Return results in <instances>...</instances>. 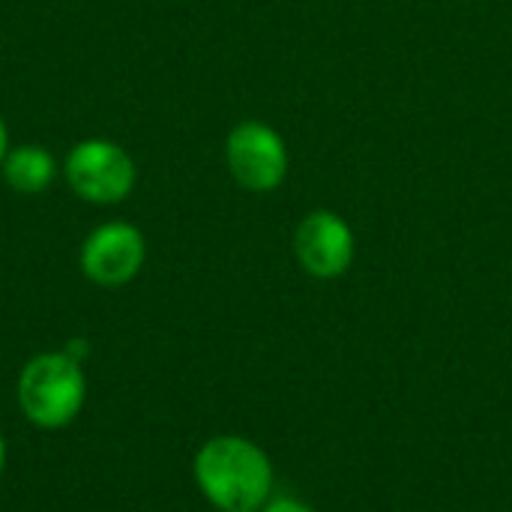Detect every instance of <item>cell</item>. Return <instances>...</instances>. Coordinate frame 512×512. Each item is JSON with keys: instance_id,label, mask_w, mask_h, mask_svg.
Wrapping results in <instances>:
<instances>
[{"instance_id": "10", "label": "cell", "mask_w": 512, "mask_h": 512, "mask_svg": "<svg viewBox=\"0 0 512 512\" xmlns=\"http://www.w3.org/2000/svg\"><path fill=\"white\" fill-rule=\"evenodd\" d=\"M6 153H9V132H6L3 117H0V165H3V159H6Z\"/></svg>"}, {"instance_id": "1", "label": "cell", "mask_w": 512, "mask_h": 512, "mask_svg": "<svg viewBox=\"0 0 512 512\" xmlns=\"http://www.w3.org/2000/svg\"><path fill=\"white\" fill-rule=\"evenodd\" d=\"M195 483L216 510L258 512L270 501L273 468L258 444L240 435H219L198 450Z\"/></svg>"}, {"instance_id": "11", "label": "cell", "mask_w": 512, "mask_h": 512, "mask_svg": "<svg viewBox=\"0 0 512 512\" xmlns=\"http://www.w3.org/2000/svg\"><path fill=\"white\" fill-rule=\"evenodd\" d=\"M3 465H6V444H3V435H0V471H3Z\"/></svg>"}, {"instance_id": "3", "label": "cell", "mask_w": 512, "mask_h": 512, "mask_svg": "<svg viewBox=\"0 0 512 512\" xmlns=\"http://www.w3.org/2000/svg\"><path fill=\"white\" fill-rule=\"evenodd\" d=\"M69 189L87 204H120L135 189V162L132 156L108 138L78 141L63 162Z\"/></svg>"}, {"instance_id": "4", "label": "cell", "mask_w": 512, "mask_h": 512, "mask_svg": "<svg viewBox=\"0 0 512 512\" xmlns=\"http://www.w3.org/2000/svg\"><path fill=\"white\" fill-rule=\"evenodd\" d=\"M225 162L234 180L249 192H273L288 174V150L276 129L243 120L225 141Z\"/></svg>"}, {"instance_id": "5", "label": "cell", "mask_w": 512, "mask_h": 512, "mask_svg": "<svg viewBox=\"0 0 512 512\" xmlns=\"http://www.w3.org/2000/svg\"><path fill=\"white\" fill-rule=\"evenodd\" d=\"M144 258V234L129 222H105L81 243V273L102 288L129 285L141 273Z\"/></svg>"}, {"instance_id": "8", "label": "cell", "mask_w": 512, "mask_h": 512, "mask_svg": "<svg viewBox=\"0 0 512 512\" xmlns=\"http://www.w3.org/2000/svg\"><path fill=\"white\" fill-rule=\"evenodd\" d=\"M261 512H315V510H309L306 504H300V501H294V498H276V501H267Z\"/></svg>"}, {"instance_id": "2", "label": "cell", "mask_w": 512, "mask_h": 512, "mask_svg": "<svg viewBox=\"0 0 512 512\" xmlns=\"http://www.w3.org/2000/svg\"><path fill=\"white\" fill-rule=\"evenodd\" d=\"M18 408L21 414L45 432L66 429L84 408L87 378L78 360L66 351L36 354L18 375Z\"/></svg>"}, {"instance_id": "9", "label": "cell", "mask_w": 512, "mask_h": 512, "mask_svg": "<svg viewBox=\"0 0 512 512\" xmlns=\"http://www.w3.org/2000/svg\"><path fill=\"white\" fill-rule=\"evenodd\" d=\"M66 354H69L72 360L84 363V357H87V342H84V339H75V342H69V345H66Z\"/></svg>"}, {"instance_id": "6", "label": "cell", "mask_w": 512, "mask_h": 512, "mask_svg": "<svg viewBox=\"0 0 512 512\" xmlns=\"http://www.w3.org/2000/svg\"><path fill=\"white\" fill-rule=\"evenodd\" d=\"M294 252L306 273L318 279H336L351 267L354 234L342 216L330 210H315L297 225Z\"/></svg>"}, {"instance_id": "7", "label": "cell", "mask_w": 512, "mask_h": 512, "mask_svg": "<svg viewBox=\"0 0 512 512\" xmlns=\"http://www.w3.org/2000/svg\"><path fill=\"white\" fill-rule=\"evenodd\" d=\"M3 180L12 192H21V195H39L45 192L54 177H57V162L54 156L39 147V144H21V147H9L3 165Z\"/></svg>"}]
</instances>
